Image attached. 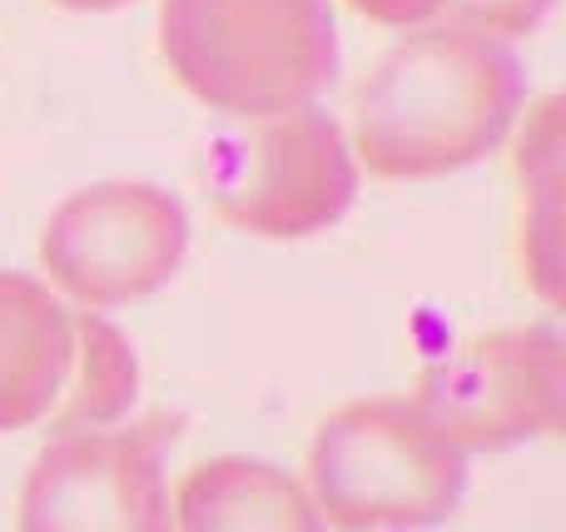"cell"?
I'll return each instance as SVG.
<instances>
[{"mask_svg":"<svg viewBox=\"0 0 566 532\" xmlns=\"http://www.w3.org/2000/svg\"><path fill=\"white\" fill-rule=\"evenodd\" d=\"M527 95L507 40L418 25L382 50L353 95V159L378 179H438L488 159Z\"/></svg>","mask_w":566,"mask_h":532,"instance_id":"cell-1","label":"cell"},{"mask_svg":"<svg viewBox=\"0 0 566 532\" xmlns=\"http://www.w3.org/2000/svg\"><path fill=\"white\" fill-rule=\"evenodd\" d=\"M205 185L214 215L239 234L308 239L348 215L358 159L338 119L303 105L219 135L205 155Z\"/></svg>","mask_w":566,"mask_h":532,"instance_id":"cell-5","label":"cell"},{"mask_svg":"<svg viewBox=\"0 0 566 532\" xmlns=\"http://www.w3.org/2000/svg\"><path fill=\"white\" fill-rule=\"evenodd\" d=\"M358 15L378 20V25L392 30H418V25H438L448 0H348Z\"/></svg>","mask_w":566,"mask_h":532,"instance_id":"cell-11","label":"cell"},{"mask_svg":"<svg viewBox=\"0 0 566 532\" xmlns=\"http://www.w3.org/2000/svg\"><path fill=\"white\" fill-rule=\"evenodd\" d=\"M562 334L552 324L492 328L418 374L412 404L462 453H497L562 424Z\"/></svg>","mask_w":566,"mask_h":532,"instance_id":"cell-8","label":"cell"},{"mask_svg":"<svg viewBox=\"0 0 566 532\" xmlns=\"http://www.w3.org/2000/svg\"><path fill=\"white\" fill-rule=\"evenodd\" d=\"M175 532H323L308 488L264 458H209L175 493Z\"/></svg>","mask_w":566,"mask_h":532,"instance_id":"cell-9","label":"cell"},{"mask_svg":"<svg viewBox=\"0 0 566 532\" xmlns=\"http://www.w3.org/2000/svg\"><path fill=\"white\" fill-rule=\"evenodd\" d=\"M159 55L199 105L269 119L333 85L338 25L328 0H159Z\"/></svg>","mask_w":566,"mask_h":532,"instance_id":"cell-2","label":"cell"},{"mask_svg":"<svg viewBox=\"0 0 566 532\" xmlns=\"http://www.w3.org/2000/svg\"><path fill=\"white\" fill-rule=\"evenodd\" d=\"M65 10H119V6H135V0H55Z\"/></svg>","mask_w":566,"mask_h":532,"instance_id":"cell-12","label":"cell"},{"mask_svg":"<svg viewBox=\"0 0 566 532\" xmlns=\"http://www.w3.org/2000/svg\"><path fill=\"white\" fill-rule=\"evenodd\" d=\"M135 384V348L109 319L65 309L40 279L0 269V434L105 428L129 414Z\"/></svg>","mask_w":566,"mask_h":532,"instance_id":"cell-4","label":"cell"},{"mask_svg":"<svg viewBox=\"0 0 566 532\" xmlns=\"http://www.w3.org/2000/svg\"><path fill=\"white\" fill-rule=\"evenodd\" d=\"M468 493V453L412 398H358L328 414L308 448V498L338 532L448 523Z\"/></svg>","mask_w":566,"mask_h":532,"instance_id":"cell-3","label":"cell"},{"mask_svg":"<svg viewBox=\"0 0 566 532\" xmlns=\"http://www.w3.org/2000/svg\"><path fill=\"white\" fill-rule=\"evenodd\" d=\"M547 10H552V0H448L442 25L478 30V35H492V40H512V35L537 30Z\"/></svg>","mask_w":566,"mask_h":532,"instance_id":"cell-10","label":"cell"},{"mask_svg":"<svg viewBox=\"0 0 566 532\" xmlns=\"http://www.w3.org/2000/svg\"><path fill=\"white\" fill-rule=\"evenodd\" d=\"M179 418L55 434L20 493V532H175L165 453Z\"/></svg>","mask_w":566,"mask_h":532,"instance_id":"cell-7","label":"cell"},{"mask_svg":"<svg viewBox=\"0 0 566 532\" xmlns=\"http://www.w3.org/2000/svg\"><path fill=\"white\" fill-rule=\"evenodd\" d=\"M189 249V215L169 189L145 179H99L50 215L40 234V269L80 309L149 299L179 274Z\"/></svg>","mask_w":566,"mask_h":532,"instance_id":"cell-6","label":"cell"}]
</instances>
